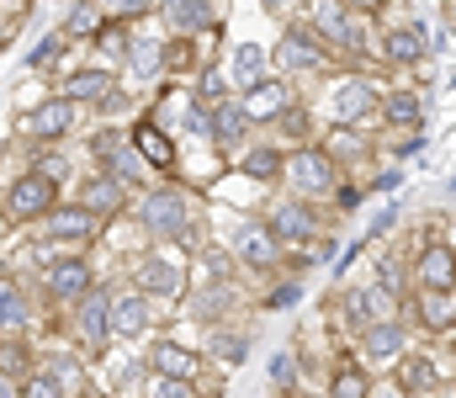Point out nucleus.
<instances>
[{
    "label": "nucleus",
    "mask_w": 456,
    "mask_h": 398,
    "mask_svg": "<svg viewBox=\"0 0 456 398\" xmlns=\"http://www.w3.org/2000/svg\"><path fill=\"white\" fill-rule=\"evenodd\" d=\"M138 223L154 234V240H170V245H197L202 234V213H197V197L186 186H149L138 197Z\"/></svg>",
    "instance_id": "obj_1"
},
{
    "label": "nucleus",
    "mask_w": 456,
    "mask_h": 398,
    "mask_svg": "<svg viewBox=\"0 0 456 398\" xmlns=\"http://www.w3.org/2000/svg\"><path fill=\"white\" fill-rule=\"evenodd\" d=\"M281 175H287V186H292V197H303V202H314V197H330L335 186H340V165L319 149V143H303V149H292L287 159H281Z\"/></svg>",
    "instance_id": "obj_2"
},
{
    "label": "nucleus",
    "mask_w": 456,
    "mask_h": 398,
    "mask_svg": "<svg viewBox=\"0 0 456 398\" xmlns=\"http://www.w3.org/2000/svg\"><path fill=\"white\" fill-rule=\"evenodd\" d=\"M53 202H59V181H53V175H43V170H27V175H16V181H11V191H5V202H0V213H5V223H37Z\"/></svg>",
    "instance_id": "obj_3"
},
{
    "label": "nucleus",
    "mask_w": 456,
    "mask_h": 398,
    "mask_svg": "<svg viewBox=\"0 0 456 398\" xmlns=\"http://www.w3.org/2000/svg\"><path fill=\"white\" fill-rule=\"evenodd\" d=\"M91 159H96V170L102 175H112L122 191H133V186H143V159L133 154V143H127V133L117 128H102L91 138Z\"/></svg>",
    "instance_id": "obj_4"
},
{
    "label": "nucleus",
    "mask_w": 456,
    "mask_h": 398,
    "mask_svg": "<svg viewBox=\"0 0 456 398\" xmlns=\"http://www.w3.org/2000/svg\"><path fill=\"white\" fill-rule=\"evenodd\" d=\"M186 287H191L186 265L170 261V256H138L133 261V292H143V297H186Z\"/></svg>",
    "instance_id": "obj_5"
},
{
    "label": "nucleus",
    "mask_w": 456,
    "mask_h": 398,
    "mask_svg": "<svg viewBox=\"0 0 456 398\" xmlns=\"http://www.w3.org/2000/svg\"><path fill=\"white\" fill-rule=\"evenodd\" d=\"M377 102H382V96H377V85H371V80H361V75H350V80H340V85L330 91V107H324V112H330V123H335V128H361V123L377 112Z\"/></svg>",
    "instance_id": "obj_6"
},
{
    "label": "nucleus",
    "mask_w": 456,
    "mask_h": 398,
    "mask_svg": "<svg viewBox=\"0 0 456 398\" xmlns=\"http://www.w3.org/2000/svg\"><path fill=\"white\" fill-rule=\"evenodd\" d=\"M75 335H80V345L86 351H107V340H112V292L107 287H91L80 303H75Z\"/></svg>",
    "instance_id": "obj_7"
},
{
    "label": "nucleus",
    "mask_w": 456,
    "mask_h": 398,
    "mask_svg": "<svg viewBox=\"0 0 456 398\" xmlns=\"http://www.w3.org/2000/svg\"><path fill=\"white\" fill-rule=\"evenodd\" d=\"M91 287H96V265L86 261V256H64V261L43 265V292L53 303H80Z\"/></svg>",
    "instance_id": "obj_8"
},
{
    "label": "nucleus",
    "mask_w": 456,
    "mask_h": 398,
    "mask_svg": "<svg viewBox=\"0 0 456 398\" xmlns=\"http://www.w3.org/2000/svg\"><path fill=\"white\" fill-rule=\"evenodd\" d=\"M308 32L319 43H340V48H361L366 32H361V16L345 11L340 0H314V16H308Z\"/></svg>",
    "instance_id": "obj_9"
},
{
    "label": "nucleus",
    "mask_w": 456,
    "mask_h": 398,
    "mask_svg": "<svg viewBox=\"0 0 456 398\" xmlns=\"http://www.w3.org/2000/svg\"><path fill=\"white\" fill-rule=\"evenodd\" d=\"M244 118H249V128H260V123H281L287 118V107H297V96H292V85L281 80V75H265L260 85H249L244 91Z\"/></svg>",
    "instance_id": "obj_10"
},
{
    "label": "nucleus",
    "mask_w": 456,
    "mask_h": 398,
    "mask_svg": "<svg viewBox=\"0 0 456 398\" xmlns=\"http://www.w3.org/2000/svg\"><path fill=\"white\" fill-rule=\"evenodd\" d=\"M271 59H276L287 75H308V69H319V64H324V43H319L308 27H287V32L276 37Z\"/></svg>",
    "instance_id": "obj_11"
},
{
    "label": "nucleus",
    "mask_w": 456,
    "mask_h": 398,
    "mask_svg": "<svg viewBox=\"0 0 456 398\" xmlns=\"http://www.w3.org/2000/svg\"><path fill=\"white\" fill-rule=\"evenodd\" d=\"M175 37H202L218 27V0H154Z\"/></svg>",
    "instance_id": "obj_12"
},
{
    "label": "nucleus",
    "mask_w": 456,
    "mask_h": 398,
    "mask_svg": "<svg viewBox=\"0 0 456 398\" xmlns=\"http://www.w3.org/2000/svg\"><path fill=\"white\" fill-rule=\"evenodd\" d=\"M75 123V107L64 102V96H53V102H43V107H32V112H21L16 118V133L21 138H32V143H53V138H64Z\"/></svg>",
    "instance_id": "obj_13"
},
{
    "label": "nucleus",
    "mask_w": 456,
    "mask_h": 398,
    "mask_svg": "<svg viewBox=\"0 0 456 398\" xmlns=\"http://www.w3.org/2000/svg\"><path fill=\"white\" fill-rule=\"evenodd\" d=\"M43 234H48V240H69V245H80V240H96V234H102V218L86 213L80 202H53V207L43 213Z\"/></svg>",
    "instance_id": "obj_14"
},
{
    "label": "nucleus",
    "mask_w": 456,
    "mask_h": 398,
    "mask_svg": "<svg viewBox=\"0 0 456 398\" xmlns=\"http://www.w3.org/2000/svg\"><path fill=\"white\" fill-rule=\"evenodd\" d=\"M265 229H271L276 240H314V234H319V213H314V202L287 197V202H276V207L265 213Z\"/></svg>",
    "instance_id": "obj_15"
},
{
    "label": "nucleus",
    "mask_w": 456,
    "mask_h": 398,
    "mask_svg": "<svg viewBox=\"0 0 456 398\" xmlns=\"http://www.w3.org/2000/svg\"><path fill=\"white\" fill-rule=\"evenodd\" d=\"M233 256L249 265V271H276L281 265V240L265 229V223H244L233 234Z\"/></svg>",
    "instance_id": "obj_16"
},
{
    "label": "nucleus",
    "mask_w": 456,
    "mask_h": 398,
    "mask_svg": "<svg viewBox=\"0 0 456 398\" xmlns=\"http://www.w3.org/2000/svg\"><path fill=\"white\" fill-rule=\"evenodd\" d=\"M382 59H387V64H425V59H430V37H425V27H419V21H398V27H387V32H382Z\"/></svg>",
    "instance_id": "obj_17"
},
{
    "label": "nucleus",
    "mask_w": 456,
    "mask_h": 398,
    "mask_svg": "<svg viewBox=\"0 0 456 398\" xmlns=\"http://www.w3.org/2000/svg\"><path fill=\"white\" fill-rule=\"evenodd\" d=\"M361 356H366V361H398V356H409V329H403L398 319L366 324V329H361Z\"/></svg>",
    "instance_id": "obj_18"
},
{
    "label": "nucleus",
    "mask_w": 456,
    "mask_h": 398,
    "mask_svg": "<svg viewBox=\"0 0 456 398\" xmlns=\"http://www.w3.org/2000/svg\"><path fill=\"white\" fill-rule=\"evenodd\" d=\"M208 138L218 143V149H239L244 138H249V118H244V107L224 96V102H213L208 107Z\"/></svg>",
    "instance_id": "obj_19"
},
{
    "label": "nucleus",
    "mask_w": 456,
    "mask_h": 398,
    "mask_svg": "<svg viewBox=\"0 0 456 398\" xmlns=\"http://www.w3.org/2000/svg\"><path fill=\"white\" fill-rule=\"evenodd\" d=\"M127 143H133V154H138L143 165H154V170H170V165H175V138L159 128L154 118H143L138 128L127 133Z\"/></svg>",
    "instance_id": "obj_20"
},
{
    "label": "nucleus",
    "mask_w": 456,
    "mask_h": 398,
    "mask_svg": "<svg viewBox=\"0 0 456 398\" xmlns=\"http://www.w3.org/2000/svg\"><path fill=\"white\" fill-rule=\"evenodd\" d=\"M149 329H154V308H149L143 292L112 297V335L117 340H138V335H149Z\"/></svg>",
    "instance_id": "obj_21"
},
{
    "label": "nucleus",
    "mask_w": 456,
    "mask_h": 398,
    "mask_svg": "<svg viewBox=\"0 0 456 398\" xmlns=\"http://www.w3.org/2000/svg\"><path fill=\"white\" fill-rule=\"evenodd\" d=\"M382 319H398V292H387L382 281H377V287L350 292V324H355V329L382 324Z\"/></svg>",
    "instance_id": "obj_22"
},
{
    "label": "nucleus",
    "mask_w": 456,
    "mask_h": 398,
    "mask_svg": "<svg viewBox=\"0 0 456 398\" xmlns=\"http://www.w3.org/2000/svg\"><path fill=\"white\" fill-rule=\"evenodd\" d=\"M197 367H202V356L175 345V340H154V351H149V378H186V383H197Z\"/></svg>",
    "instance_id": "obj_23"
},
{
    "label": "nucleus",
    "mask_w": 456,
    "mask_h": 398,
    "mask_svg": "<svg viewBox=\"0 0 456 398\" xmlns=\"http://www.w3.org/2000/svg\"><path fill=\"white\" fill-rule=\"evenodd\" d=\"M75 202H80L86 213H96V218L107 223V218H117V213L127 207V191L117 186L112 175H102V170H96V175H91V181L80 186V197H75Z\"/></svg>",
    "instance_id": "obj_24"
},
{
    "label": "nucleus",
    "mask_w": 456,
    "mask_h": 398,
    "mask_svg": "<svg viewBox=\"0 0 456 398\" xmlns=\"http://www.w3.org/2000/svg\"><path fill=\"white\" fill-rule=\"evenodd\" d=\"M112 91H117L112 69H80V75H69V80H64V91H59V96H64L69 107H80V102H96V107H102Z\"/></svg>",
    "instance_id": "obj_25"
},
{
    "label": "nucleus",
    "mask_w": 456,
    "mask_h": 398,
    "mask_svg": "<svg viewBox=\"0 0 456 398\" xmlns=\"http://www.w3.org/2000/svg\"><path fill=\"white\" fill-rule=\"evenodd\" d=\"M32 324V303H27V287L16 276H0V335H21Z\"/></svg>",
    "instance_id": "obj_26"
},
{
    "label": "nucleus",
    "mask_w": 456,
    "mask_h": 398,
    "mask_svg": "<svg viewBox=\"0 0 456 398\" xmlns=\"http://www.w3.org/2000/svg\"><path fill=\"white\" fill-rule=\"evenodd\" d=\"M452 245H430L419 250L414 261V276H419V292H452Z\"/></svg>",
    "instance_id": "obj_27"
},
{
    "label": "nucleus",
    "mask_w": 456,
    "mask_h": 398,
    "mask_svg": "<svg viewBox=\"0 0 456 398\" xmlns=\"http://www.w3.org/2000/svg\"><path fill=\"white\" fill-rule=\"evenodd\" d=\"M414 308H419V324H425V329L452 335V324H456V297L452 292H419Z\"/></svg>",
    "instance_id": "obj_28"
},
{
    "label": "nucleus",
    "mask_w": 456,
    "mask_h": 398,
    "mask_svg": "<svg viewBox=\"0 0 456 398\" xmlns=\"http://www.w3.org/2000/svg\"><path fill=\"white\" fill-rule=\"evenodd\" d=\"M265 64H271V59H265V48L239 43V48H233V59H228V75L249 91V85H260V80H265Z\"/></svg>",
    "instance_id": "obj_29"
},
{
    "label": "nucleus",
    "mask_w": 456,
    "mask_h": 398,
    "mask_svg": "<svg viewBox=\"0 0 456 398\" xmlns=\"http://www.w3.org/2000/svg\"><path fill=\"white\" fill-rule=\"evenodd\" d=\"M398 394H425L436 388V361L430 356H398Z\"/></svg>",
    "instance_id": "obj_30"
},
{
    "label": "nucleus",
    "mask_w": 456,
    "mask_h": 398,
    "mask_svg": "<svg viewBox=\"0 0 456 398\" xmlns=\"http://www.w3.org/2000/svg\"><path fill=\"white\" fill-rule=\"evenodd\" d=\"M377 107H382V118L398 123V128H419V123H425V107H419L414 91H393V96H382Z\"/></svg>",
    "instance_id": "obj_31"
},
{
    "label": "nucleus",
    "mask_w": 456,
    "mask_h": 398,
    "mask_svg": "<svg viewBox=\"0 0 456 398\" xmlns=\"http://www.w3.org/2000/svg\"><path fill=\"white\" fill-rule=\"evenodd\" d=\"M281 159H287V154H281L276 143H255V149L244 154L239 170H244L249 181H281Z\"/></svg>",
    "instance_id": "obj_32"
},
{
    "label": "nucleus",
    "mask_w": 456,
    "mask_h": 398,
    "mask_svg": "<svg viewBox=\"0 0 456 398\" xmlns=\"http://www.w3.org/2000/svg\"><path fill=\"white\" fill-rule=\"evenodd\" d=\"M107 27H127V21H138V16H149L154 11V0H86Z\"/></svg>",
    "instance_id": "obj_33"
},
{
    "label": "nucleus",
    "mask_w": 456,
    "mask_h": 398,
    "mask_svg": "<svg viewBox=\"0 0 456 398\" xmlns=\"http://www.w3.org/2000/svg\"><path fill=\"white\" fill-rule=\"evenodd\" d=\"M127 69H133V75H143V80H149V75H159V69H165V43H143V37H138V43H127Z\"/></svg>",
    "instance_id": "obj_34"
},
{
    "label": "nucleus",
    "mask_w": 456,
    "mask_h": 398,
    "mask_svg": "<svg viewBox=\"0 0 456 398\" xmlns=\"http://www.w3.org/2000/svg\"><path fill=\"white\" fill-rule=\"evenodd\" d=\"M366 394H371L366 367H340V372H335V383H330V398H366Z\"/></svg>",
    "instance_id": "obj_35"
},
{
    "label": "nucleus",
    "mask_w": 456,
    "mask_h": 398,
    "mask_svg": "<svg viewBox=\"0 0 456 398\" xmlns=\"http://www.w3.org/2000/svg\"><path fill=\"white\" fill-rule=\"evenodd\" d=\"M143 398H197V383H186V378H149Z\"/></svg>",
    "instance_id": "obj_36"
},
{
    "label": "nucleus",
    "mask_w": 456,
    "mask_h": 398,
    "mask_svg": "<svg viewBox=\"0 0 456 398\" xmlns=\"http://www.w3.org/2000/svg\"><path fill=\"white\" fill-rule=\"evenodd\" d=\"M21 398H69V394H64V383H53L48 372H32V378L21 383Z\"/></svg>",
    "instance_id": "obj_37"
},
{
    "label": "nucleus",
    "mask_w": 456,
    "mask_h": 398,
    "mask_svg": "<svg viewBox=\"0 0 456 398\" xmlns=\"http://www.w3.org/2000/svg\"><path fill=\"white\" fill-rule=\"evenodd\" d=\"M102 27H107V21H102V16H96L91 5H80V11L69 16V27H64V32H69V37H96Z\"/></svg>",
    "instance_id": "obj_38"
},
{
    "label": "nucleus",
    "mask_w": 456,
    "mask_h": 398,
    "mask_svg": "<svg viewBox=\"0 0 456 398\" xmlns=\"http://www.w3.org/2000/svg\"><path fill=\"white\" fill-rule=\"evenodd\" d=\"M213 351H218V356H224V361H244V351H249V340H244V335H218V340H213Z\"/></svg>",
    "instance_id": "obj_39"
},
{
    "label": "nucleus",
    "mask_w": 456,
    "mask_h": 398,
    "mask_svg": "<svg viewBox=\"0 0 456 398\" xmlns=\"http://www.w3.org/2000/svg\"><path fill=\"white\" fill-rule=\"evenodd\" d=\"M345 11H355V16H371V11H387V5H398V0H340Z\"/></svg>",
    "instance_id": "obj_40"
},
{
    "label": "nucleus",
    "mask_w": 456,
    "mask_h": 398,
    "mask_svg": "<svg viewBox=\"0 0 456 398\" xmlns=\"http://www.w3.org/2000/svg\"><path fill=\"white\" fill-rule=\"evenodd\" d=\"M0 11H16V16H21V11H27V0H0Z\"/></svg>",
    "instance_id": "obj_41"
},
{
    "label": "nucleus",
    "mask_w": 456,
    "mask_h": 398,
    "mask_svg": "<svg viewBox=\"0 0 456 398\" xmlns=\"http://www.w3.org/2000/svg\"><path fill=\"white\" fill-rule=\"evenodd\" d=\"M260 5H271V11H287V5H292V0H260Z\"/></svg>",
    "instance_id": "obj_42"
},
{
    "label": "nucleus",
    "mask_w": 456,
    "mask_h": 398,
    "mask_svg": "<svg viewBox=\"0 0 456 398\" xmlns=\"http://www.w3.org/2000/svg\"><path fill=\"white\" fill-rule=\"evenodd\" d=\"M366 398H409V394H398V388H393V394H377V388H371Z\"/></svg>",
    "instance_id": "obj_43"
}]
</instances>
